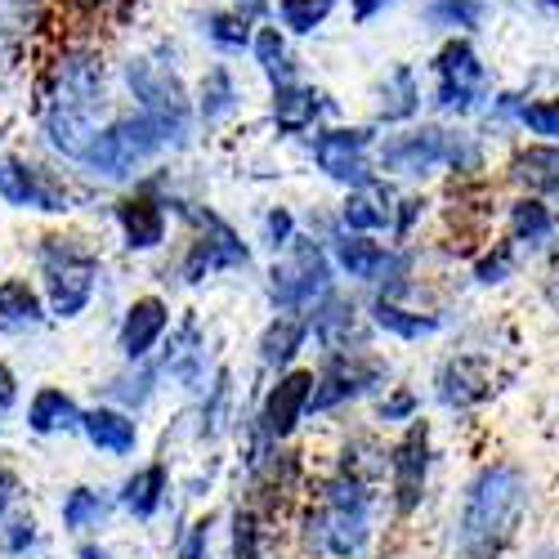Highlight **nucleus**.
Listing matches in <instances>:
<instances>
[{
    "label": "nucleus",
    "instance_id": "1",
    "mask_svg": "<svg viewBox=\"0 0 559 559\" xmlns=\"http://www.w3.org/2000/svg\"><path fill=\"white\" fill-rule=\"evenodd\" d=\"M117 72L95 36H55L36 55V81H32V130L36 148L59 162L76 166L95 130L112 117Z\"/></svg>",
    "mask_w": 559,
    "mask_h": 559
},
{
    "label": "nucleus",
    "instance_id": "2",
    "mask_svg": "<svg viewBox=\"0 0 559 559\" xmlns=\"http://www.w3.org/2000/svg\"><path fill=\"white\" fill-rule=\"evenodd\" d=\"M528 506H533V488L520 465L484 461L461 484L452 510V559H501L506 546L520 537Z\"/></svg>",
    "mask_w": 559,
    "mask_h": 559
},
{
    "label": "nucleus",
    "instance_id": "3",
    "mask_svg": "<svg viewBox=\"0 0 559 559\" xmlns=\"http://www.w3.org/2000/svg\"><path fill=\"white\" fill-rule=\"evenodd\" d=\"M104 255L72 228H45L32 242V283L45 300L50 322H76L104 296Z\"/></svg>",
    "mask_w": 559,
    "mask_h": 559
},
{
    "label": "nucleus",
    "instance_id": "4",
    "mask_svg": "<svg viewBox=\"0 0 559 559\" xmlns=\"http://www.w3.org/2000/svg\"><path fill=\"white\" fill-rule=\"evenodd\" d=\"M121 95L130 99V108L148 112L153 121H162L175 139V153H183L193 144L198 121H193V90L179 72V50L170 40H153L148 50H130L121 55V63H112Z\"/></svg>",
    "mask_w": 559,
    "mask_h": 559
},
{
    "label": "nucleus",
    "instance_id": "5",
    "mask_svg": "<svg viewBox=\"0 0 559 559\" xmlns=\"http://www.w3.org/2000/svg\"><path fill=\"white\" fill-rule=\"evenodd\" d=\"M170 153H175V139L162 121H153L139 108H126V112L112 108V117L95 130V139L85 144L72 170L85 183H95V189H126L130 179H139Z\"/></svg>",
    "mask_w": 559,
    "mask_h": 559
},
{
    "label": "nucleus",
    "instance_id": "6",
    "mask_svg": "<svg viewBox=\"0 0 559 559\" xmlns=\"http://www.w3.org/2000/svg\"><path fill=\"white\" fill-rule=\"evenodd\" d=\"M166 206H170V219L175 224L189 228V242H183V251L175 260L179 287H206V283H215L219 273H242V269L255 264V251H251V242L238 233V224H228L206 202L189 198L179 183L166 193Z\"/></svg>",
    "mask_w": 559,
    "mask_h": 559
},
{
    "label": "nucleus",
    "instance_id": "7",
    "mask_svg": "<svg viewBox=\"0 0 559 559\" xmlns=\"http://www.w3.org/2000/svg\"><path fill=\"white\" fill-rule=\"evenodd\" d=\"M99 198L95 183H85L76 170L32 157V153H0V206L19 215H40V219H68L81 206Z\"/></svg>",
    "mask_w": 559,
    "mask_h": 559
},
{
    "label": "nucleus",
    "instance_id": "8",
    "mask_svg": "<svg viewBox=\"0 0 559 559\" xmlns=\"http://www.w3.org/2000/svg\"><path fill=\"white\" fill-rule=\"evenodd\" d=\"M309 492L322 520V559H367L377 546V484L328 471Z\"/></svg>",
    "mask_w": 559,
    "mask_h": 559
},
{
    "label": "nucleus",
    "instance_id": "9",
    "mask_svg": "<svg viewBox=\"0 0 559 559\" xmlns=\"http://www.w3.org/2000/svg\"><path fill=\"white\" fill-rule=\"evenodd\" d=\"M175 189V170L170 166H148L139 179H130L126 189H117V198L108 202L112 228L121 238L126 255H157L170 242V206L166 193Z\"/></svg>",
    "mask_w": 559,
    "mask_h": 559
},
{
    "label": "nucleus",
    "instance_id": "10",
    "mask_svg": "<svg viewBox=\"0 0 559 559\" xmlns=\"http://www.w3.org/2000/svg\"><path fill=\"white\" fill-rule=\"evenodd\" d=\"M332 287H336V269H332L328 242L313 238V233H296L269 264L264 300L273 313H309Z\"/></svg>",
    "mask_w": 559,
    "mask_h": 559
},
{
    "label": "nucleus",
    "instance_id": "11",
    "mask_svg": "<svg viewBox=\"0 0 559 559\" xmlns=\"http://www.w3.org/2000/svg\"><path fill=\"white\" fill-rule=\"evenodd\" d=\"M390 385V362L377 349H345V354H322L313 367V394H309V416H336L371 394Z\"/></svg>",
    "mask_w": 559,
    "mask_h": 559
},
{
    "label": "nucleus",
    "instance_id": "12",
    "mask_svg": "<svg viewBox=\"0 0 559 559\" xmlns=\"http://www.w3.org/2000/svg\"><path fill=\"white\" fill-rule=\"evenodd\" d=\"M385 479H390V510L394 520L407 524L421 515V506L430 497V479H435V430L430 421H407L399 430V439L390 443V461H385Z\"/></svg>",
    "mask_w": 559,
    "mask_h": 559
},
{
    "label": "nucleus",
    "instance_id": "13",
    "mask_svg": "<svg viewBox=\"0 0 559 559\" xmlns=\"http://www.w3.org/2000/svg\"><path fill=\"white\" fill-rule=\"evenodd\" d=\"M488 68L479 59V50L465 36H448L435 55V90L430 104L439 117H479V108L488 104Z\"/></svg>",
    "mask_w": 559,
    "mask_h": 559
},
{
    "label": "nucleus",
    "instance_id": "14",
    "mask_svg": "<svg viewBox=\"0 0 559 559\" xmlns=\"http://www.w3.org/2000/svg\"><path fill=\"white\" fill-rule=\"evenodd\" d=\"M448 148H452V126L403 121L377 139L371 162H377V175H385V179H430V175L448 170Z\"/></svg>",
    "mask_w": 559,
    "mask_h": 559
},
{
    "label": "nucleus",
    "instance_id": "15",
    "mask_svg": "<svg viewBox=\"0 0 559 559\" xmlns=\"http://www.w3.org/2000/svg\"><path fill=\"white\" fill-rule=\"evenodd\" d=\"M309 394H313V367L296 362L287 371H273V381L255 399V412L247 416L242 430H251L269 443H292L300 435V426L309 421Z\"/></svg>",
    "mask_w": 559,
    "mask_h": 559
},
{
    "label": "nucleus",
    "instance_id": "16",
    "mask_svg": "<svg viewBox=\"0 0 559 559\" xmlns=\"http://www.w3.org/2000/svg\"><path fill=\"white\" fill-rule=\"evenodd\" d=\"M377 130L371 126H318L309 139V162L322 179L341 183V189H358V183L377 179Z\"/></svg>",
    "mask_w": 559,
    "mask_h": 559
},
{
    "label": "nucleus",
    "instance_id": "17",
    "mask_svg": "<svg viewBox=\"0 0 559 559\" xmlns=\"http://www.w3.org/2000/svg\"><path fill=\"white\" fill-rule=\"evenodd\" d=\"M153 358L162 367V381H170L183 394H198L206 385V377L215 371L211 367V336L202 328V318L198 313H179Z\"/></svg>",
    "mask_w": 559,
    "mask_h": 559
},
{
    "label": "nucleus",
    "instance_id": "18",
    "mask_svg": "<svg viewBox=\"0 0 559 559\" xmlns=\"http://www.w3.org/2000/svg\"><path fill=\"white\" fill-rule=\"evenodd\" d=\"M63 27V0H0V59H36Z\"/></svg>",
    "mask_w": 559,
    "mask_h": 559
},
{
    "label": "nucleus",
    "instance_id": "19",
    "mask_svg": "<svg viewBox=\"0 0 559 559\" xmlns=\"http://www.w3.org/2000/svg\"><path fill=\"white\" fill-rule=\"evenodd\" d=\"M305 322H309V341L318 345V354L367 349L371 336H377V328H371V318H367V305L336 287L305 313Z\"/></svg>",
    "mask_w": 559,
    "mask_h": 559
},
{
    "label": "nucleus",
    "instance_id": "20",
    "mask_svg": "<svg viewBox=\"0 0 559 559\" xmlns=\"http://www.w3.org/2000/svg\"><path fill=\"white\" fill-rule=\"evenodd\" d=\"M435 403L452 416H465V412H479L488 399H492V362L484 354H448L439 367H435Z\"/></svg>",
    "mask_w": 559,
    "mask_h": 559
},
{
    "label": "nucleus",
    "instance_id": "21",
    "mask_svg": "<svg viewBox=\"0 0 559 559\" xmlns=\"http://www.w3.org/2000/svg\"><path fill=\"white\" fill-rule=\"evenodd\" d=\"M170 322H175V309H170L166 296H157V292L134 296L117 318V354H121V362L153 358L162 349L166 332H170Z\"/></svg>",
    "mask_w": 559,
    "mask_h": 559
},
{
    "label": "nucleus",
    "instance_id": "22",
    "mask_svg": "<svg viewBox=\"0 0 559 559\" xmlns=\"http://www.w3.org/2000/svg\"><path fill=\"white\" fill-rule=\"evenodd\" d=\"M117 510L130 515L134 524H157L166 510H170V497H175V475H170V461L157 456V461H144L117 484Z\"/></svg>",
    "mask_w": 559,
    "mask_h": 559
},
{
    "label": "nucleus",
    "instance_id": "23",
    "mask_svg": "<svg viewBox=\"0 0 559 559\" xmlns=\"http://www.w3.org/2000/svg\"><path fill=\"white\" fill-rule=\"evenodd\" d=\"M76 435L85 439L90 452H99L108 461H130L139 452V439H144V430H139V416L126 412V407H112V403H90L81 407V426Z\"/></svg>",
    "mask_w": 559,
    "mask_h": 559
},
{
    "label": "nucleus",
    "instance_id": "24",
    "mask_svg": "<svg viewBox=\"0 0 559 559\" xmlns=\"http://www.w3.org/2000/svg\"><path fill=\"white\" fill-rule=\"evenodd\" d=\"M416 292H421V287H416ZM416 292H412V296H416ZM412 296H371V300H367L371 328L385 332V336H394V341H407V345L435 341V336L448 328L443 309L412 305Z\"/></svg>",
    "mask_w": 559,
    "mask_h": 559
},
{
    "label": "nucleus",
    "instance_id": "25",
    "mask_svg": "<svg viewBox=\"0 0 559 559\" xmlns=\"http://www.w3.org/2000/svg\"><path fill=\"white\" fill-rule=\"evenodd\" d=\"M273 95H269V121L273 130L283 134V139H296V134H309L318 130L322 121L332 117V99L322 95L318 85L309 81H283V85H269Z\"/></svg>",
    "mask_w": 559,
    "mask_h": 559
},
{
    "label": "nucleus",
    "instance_id": "26",
    "mask_svg": "<svg viewBox=\"0 0 559 559\" xmlns=\"http://www.w3.org/2000/svg\"><path fill=\"white\" fill-rule=\"evenodd\" d=\"M328 255H332V269L336 277L354 287H377L381 273H385V260H390V242H377L371 233H349V228H332L328 233Z\"/></svg>",
    "mask_w": 559,
    "mask_h": 559
},
{
    "label": "nucleus",
    "instance_id": "27",
    "mask_svg": "<svg viewBox=\"0 0 559 559\" xmlns=\"http://www.w3.org/2000/svg\"><path fill=\"white\" fill-rule=\"evenodd\" d=\"M233 430H238V377H233V367L219 362L206 377V385L198 390L193 439L198 443H219Z\"/></svg>",
    "mask_w": 559,
    "mask_h": 559
},
{
    "label": "nucleus",
    "instance_id": "28",
    "mask_svg": "<svg viewBox=\"0 0 559 559\" xmlns=\"http://www.w3.org/2000/svg\"><path fill=\"white\" fill-rule=\"evenodd\" d=\"M506 242L515 247L520 255H546L559 242V215L546 198L520 193L515 202L506 206Z\"/></svg>",
    "mask_w": 559,
    "mask_h": 559
},
{
    "label": "nucleus",
    "instance_id": "29",
    "mask_svg": "<svg viewBox=\"0 0 559 559\" xmlns=\"http://www.w3.org/2000/svg\"><path fill=\"white\" fill-rule=\"evenodd\" d=\"M23 407V430L32 439H68L81 426V403L63 385H36Z\"/></svg>",
    "mask_w": 559,
    "mask_h": 559
},
{
    "label": "nucleus",
    "instance_id": "30",
    "mask_svg": "<svg viewBox=\"0 0 559 559\" xmlns=\"http://www.w3.org/2000/svg\"><path fill=\"white\" fill-rule=\"evenodd\" d=\"M394 183L385 175L358 183V189H345V202L336 211V224L349 228V233H371V238H381V233H390L394 224Z\"/></svg>",
    "mask_w": 559,
    "mask_h": 559
},
{
    "label": "nucleus",
    "instance_id": "31",
    "mask_svg": "<svg viewBox=\"0 0 559 559\" xmlns=\"http://www.w3.org/2000/svg\"><path fill=\"white\" fill-rule=\"evenodd\" d=\"M242 112V85L228 63H211L193 85V121L202 130H224Z\"/></svg>",
    "mask_w": 559,
    "mask_h": 559
},
{
    "label": "nucleus",
    "instance_id": "32",
    "mask_svg": "<svg viewBox=\"0 0 559 559\" xmlns=\"http://www.w3.org/2000/svg\"><path fill=\"white\" fill-rule=\"evenodd\" d=\"M305 349H309L305 313H273L260 328V336H255V362H260V371H269V377L273 371L296 367Z\"/></svg>",
    "mask_w": 559,
    "mask_h": 559
},
{
    "label": "nucleus",
    "instance_id": "33",
    "mask_svg": "<svg viewBox=\"0 0 559 559\" xmlns=\"http://www.w3.org/2000/svg\"><path fill=\"white\" fill-rule=\"evenodd\" d=\"M117 515V497L95 484H72L59 501V528L68 537H99Z\"/></svg>",
    "mask_w": 559,
    "mask_h": 559
},
{
    "label": "nucleus",
    "instance_id": "34",
    "mask_svg": "<svg viewBox=\"0 0 559 559\" xmlns=\"http://www.w3.org/2000/svg\"><path fill=\"white\" fill-rule=\"evenodd\" d=\"M506 183H515L520 193H533V198H546L550 206H559V144L515 148L506 162Z\"/></svg>",
    "mask_w": 559,
    "mask_h": 559
},
{
    "label": "nucleus",
    "instance_id": "35",
    "mask_svg": "<svg viewBox=\"0 0 559 559\" xmlns=\"http://www.w3.org/2000/svg\"><path fill=\"white\" fill-rule=\"evenodd\" d=\"M45 322H50V313H45V300L32 277L23 273L0 277V336H27L40 332Z\"/></svg>",
    "mask_w": 559,
    "mask_h": 559
},
{
    "label": "nucleus",
    "instance_id": "36",
    "mask_svg": "<svg viewBox=\"0 0 559 559\" xmlns=\"http://www.w3.org/2000/svg\"><path fill=\"white\" fill-rule=\"evenodd\" d=\"M162 385H166V381H162L157 358H144V362H121V371H112V377L104 381V403L126 407V412H134V416H144V412L157 403Z\"/></svg>",
    "mask_w": 559,
    "mask_h": 559
},
{
    "label": "nucleus",
    "instance_id": "37",
    "mask_svg": "<svg viewBox=\"0 0 559 559\" xmlns=\"http://www.w3.org/2000/svg\"><path fill=\"white\" fill-rule=\"evenodd\" d=\"M421 76H416L407 63H394L385 72V81L377 85V126H403L416 121L421 112Z\"/></svg>",
    "mask_w": 559,
    "mask_h": 559
},
{
    "label": "nucleus",
    "instance_id": "38",
    "mask_svg": "<svg viewBox=\"0 0 559 559\" xmlns=\"http://www.w3.org/2000/svg\"><path fill=\"white\" fill-rule=\"evenodd\" d=\"M247 55L255 59V68L264 72L269 85H283V81H296V55H292V36L277 27L273 19L255 23L251 32V45H247Z\"/></svg>",
    "mask_w": 559,
    "mask_h": 559
},
{
    "label": "nucleus",
    "instance_id": "39",
    "mask_svg": "<svg viewBox=\"0 0 559 559\" xmlns=\"http://www.w3.org/2000/svg\"><path fill=\"white\" fill-rule=\"evenodd\" d=\"M198 32H202V40L211 45L219 59H233V55H247L255 23L247 14H238L233 5H215V10H202L198 14Z\"/></svg>",
    "mask_w": 559,
    "mask_h": 559
},
{
    "label": "nucleus",
    "instance_id": "40",
    "mask_svg": "<svg viewBox=\"0 0 559 559\" xmlns=\"http://www.w3.org/2000/svg\"><path fill=\"white\" fill-rule=\"evenodd\" d=\"M385 461H390V443H381L377 435H349L332 461V471H345L354 479H367V484H381L385 479Z\"/></svg>",
    "mask_w": 559,
    "mask_h": 559
},
{
    "label": "nucleus",
    "instance_id": "41",
    "mask_svg": "<svg viewBox=\"0 0 559 559\" xmlns=\"http://www.w3.org/2000/svg\"><path fill=\"white\" fill-rule=\"evenodd\" d=\"M269 537L273 524L260 515L255 506L238 501L228 515V559H269Z\"/></svg>",
    "mask_w": 559,
    "mask_h": 559
},
{
    "label": "nucleus",
    "instance_id": "42",
    "mask_svg": "<svg viewBox=\"0 0 559 559\" xmlns=\"http://www.w3.org/2000/svg\"><path fill=\"white\" fill-rule=\"evenodd\" d=\"M341 0H273V23L287 36H313L336 14Z\"/></svg>",
    "mask_w": 559,
    "mask_h": 559
},
{
    "label": "nucleus",
    "instance_id": "43",
    "mask_svg": "<svg viewBox=\"0 0 559 559\" xmlns=\"http://www.w3.org/2000/svg\"><path fill=\"white\" fill-rule=\"evenodd\" d=\"M45 546V528L32 510H14L10 520H0V559H32Z\"/></svg>",
    "mask_w": 559,
    "mask_h": 559
},
{
    "label": "nucleus",
    "instance_id": "44",
    "mask_svg": "<svg viewBox=\"0 0 559 559\" xmlns=\"http://www.w3.org/2000/svg\"><path fill=\"white\" fill-rule=\"evenodd\" d=\"M524 255L510 247V242H488L475 260H471V277H475V287H506L510 277L520 273Z\"/></svg>",
    "mask_w": 559,
    "mask_h": 559
},
{
    "label": "nucleus",
    "instance_id": "45",
    "mask_svg": "<svg viewBox=\"0 0 559 559\" xmlns=\"http://www.w3.org/2000/svg\"><path fill=\"white\" fill-rule=\"evenodd\" d=\"M484 0H426V19L430 27H443L452 36H471L484 27Z\"/></svg>",
    "mask_w": 559,
    "mask_h": 559
},
{
    "label": "nucleus",
    "instance_id": "46",
    "mask_svg": "<svg viewBox=\"0 0 559 559\" xmlns=\"http://www.w3.org/2000/svg\"><path fill=\"white\" fill-rule=\"evenodd\" d=\"M533 144H559V95H542V99H524L520 121H515Z\"/></svg>",
    "mask_w": 559,
    "mask_h": 559
},
{
    "label": "nucleus",
    "instance_id": "47",
    "mask_svg": "<svg viewBox=\"0 0 559 559\" xmlns=\"http://www.w3.org/2000/svg\"><path fill=\"white\" fill-rule=\"evenodd\" d=\"M416 416H421V394L412 385H385V394L377 399V421L390 430H403Z\"/></svg>",
    "mask_w": 559,
    "mask_h": 559
},
{
    "label": "nucleus",
    "instance_id": "48",
    "mask_svg": "<svg viewBox=\"0 0 559 559\" xmlns=\"http://www.w3.org/2000/svg\"><path fill=\"white\" fill-rule=\"evenodd\" d=\"M211 528H215V520L211 515H202V520H189L179 533H175V542H170V555L166 559H211Z\"/></svg>",
    "mask_w": 559,
    "mask_h": 559
},
{
    "label": "nucleus",
    "instance_id": "49",
    "mask_svg": "<svg viewBox=\"0 0 559 559\" xmlns=\"http://www.w3.org/2000/svg\"><path fill=\"white\" fill-rule=\"evenodd\" d=\"M296 233H300V219H296L292 206H269V211H264V219H260V242H264L273 255L283 251V247L296 238Z\"/></svg>",
    "mask_w": 559,
    "mask_h": 559
},
{
    "label": "nucleus",
    "instance_id": "50",
    "mask_svg": "<svg viewBox=\"0 0 559 559\" xmlns=\"http://www.w3.org/2000/svg\"><path fill=\"white\" fill-rule=\"evenodd\" d=\"M426 198L421 193H399L394 198V224H390V238L394 242H412V233H416V224L426 219Z\"/></svg>",
    "mask_w": 559,
    "mask_h": 559
},
{
    "label": "nucleus",
    "instance_id": "51",
    "mask_svg": "<svg viewBox=\"0 0 559 559\" xmlns=\"http://www.w3.org/2000/svg\"><path fill=\"white\" fill-rule=\"evenodd\" d=\"M130 5L134 0H63V14H76L90 23H117V19H126Z\"/></svg>",
    "mask_w": 559,
    "mask_h": 559
},
{
    "label": "nucleus",
    "instance_id": "52",
    "mask_svg": "<svg viewBox=\"0 0 559 559\" xmlns=\"http://www.w3.org/2000/svg\"><path fill=\"white\" fill-rule=\"evenodd\" d=\"M19 506H23V475L10 461H0V520H10Z\"/></svg>",
    "mask_w": 559,
    "mask_h": 559
},
{
    "label": "nucleus",
    "instance_id": "53",
    "mask_svg": "<svg viewBox=\"0 0 559 559\" xmlns=\"http://www.w3.org/2000/svg\"><path fill=\"white\" fill-rule=\"evenodd\" d=\"M23 403V381L10 358H0V416H14Z\"/></svg>",
    "mask_w": 559,
    "mask_h": 559
},
{
    "label": "nucleus",
    "instance_id": "54",
    "mask_svg": "<svg viewBox=\"0 0 559 559\" xmlns=\"http://www.w3.org/2000/svg\"><path fill=\"white\" fill-rule=\"evenodd\" d=\"M72 559H117V555H112V546H108V542H99V537H76Z\"/></svg>",
    "mask_w": 559,
    "mask_h": 559
},
{
    "label": "nucleus",
    "instance_id": "55",
    "mask_svg": "<svg viewBox=\"0 0 559 559\" xmlns=\"http://www.w3.org/2000/svg\"><path fill=\"white\" fill-rule=\"evenodd\" d=\"M385 10H390V0H349L354 23H371V19H381Z\"/></svg>",
    "mask_w": 559,
    "mask_h": 559
},
{
    "label": "nucleus",
    "instance_id": "56",
    "mask_svg": "<svg viewBox=\"0 0 559 559\" xmlns=\"http://www.w3.org/2000/svg\"><path fill=\"white\" fill-rule=\"evenodd\" d=\"M542 296H546V305L559 313V264L550 269V277H542Z\"/></svg>",
    "mask_w": 559,
    "mask_h": 559
},
{
    "label": "nucleus",
    "instance_id": "57",
    "mask_svg": "<svg viewBox=\"0 0 559 559\" xmlns=\"http://www.w3.org/2000/svg\"><path fill=\"white\" fill-rule=\"evenodd\" d=\"M542 10H550V14H559V0H542Z\"/></svg>",
    "mask_w": 559,
    "mask_h": 559
},
{
    "label": "nucleus",
    "instance_id": "58",
    "mask_svg": "<svg viewBox=\"0 0 559 559\" xmlns=\"http://www.w3.org/2000/svg\"><path fill=\"white\" fill-rule=\"evenodd\" d=\"M377 559H412V555H399V550H390V555H377Z\"/></svg>",
    "mask_w": 559,
    "mask_h": 559
}]
</instances>
